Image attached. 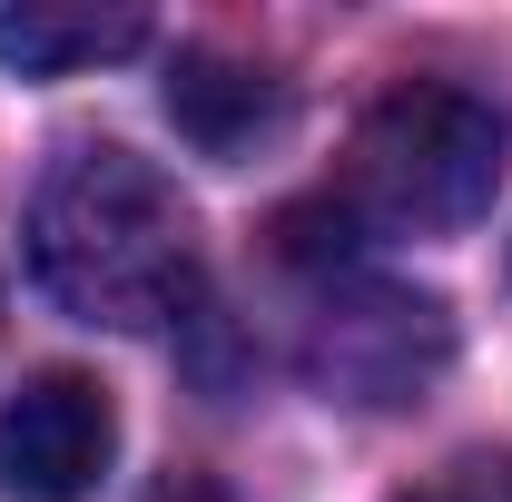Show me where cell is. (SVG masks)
<instances>
[{
    "mask_svg": "<svg viewBox=\"0 0 512 502\" xmlns=\"http://www.w3.org/2000/svg\"><path fill=\"white\" fill-rule=\"evenodd\" d=\"M30 276L79 325H178L197 306V217L178 178L119 138H79L30 197Z\"/></svg>",
    "mask_w": 512,
    "mask_h": 502,
    "instance_id": "1",
    "label": "cell"
},
{
    "mask_svg": "<svg viewBox=\"0 0 512 502\" xmlns=\"http://www.w3.org/2000/svg\"><path fill=\"white\" fill-rule=\"evenodd\" d=\"M512 168V119L463 89V79H404L384 89L355 148H345V217L355 227H384V237H453L473 227L493 188Z\"/></svg>",
    "mask_w": 512,
    "mask_h": 502,
    "instance_id": "2",
    "label": "cell"
},
{
    "mask_svg": "<svg viewBox=\"0 0 512 502\" xmlns=\"http://www.w3.org/2000/svg\"><path fill=\"white\" fill-rule=\"evenodd\" d=\"M453 365V315L424 286H384V276H345L325 286L316 325H306V384L325 404L355 414H404L424 404Z\"/></svg>",
    "mask_w": 512,
    "mask_h": 502,
    "instance_id": "3",
    "label": "cell"
},
{
    "mask_svg": "<svg viewBox=\"0 0 512 502\" xmlns=\"http://www.w3.org/2000/svg\"><path fill=\"white\" fill-rule=\"evenodd\" d=\"M119 463V404L79 365H40L0 404V502H89Z\"/></svg>",
    "mask_w": 512,
    "mask_h": 502,
    "instance_id": "4",
    "label": "cell"
},
{
    "mask_svg": "<svg viewBox=\"0 0 512 502\" xmlns=\"http://www.w3.org/2000/svg\"><path fill=\"white\" fill-rule=\"evenodd\" d=\"M158 99H168V128L188 138L197 158H217V168L256 158V148L286 128V109H296L276 69L237 60V50H207V40L168 60V89H158Z\"/></svg>",
    "mask_w": 512,
    "mask_h": 502,
    "instance_id": "5",
    "label": "cell"
},
{
    "mask_svg": "<svg viewBox=\"0 0 512 502\" xmlns=\"http://www.w3.org/2000/svg\"><path fill=\"white\" fill-rule=\"evenodd\" d=\"M148 40V10H69V0H10L0 10V60L20 79H69V69L128 60Z\"/></svg>",
    "mask_w": 512,
    "mask_h": 502,
    "instance_id": "6",
    "label": "cell"
},
{
    "mask_svg": "<svg viewBox=\"0 0 512 502\" xmlns=\"http://www.w3.org/2000/svg\"><path fill=\"white\" fill-rule=\"evenodd\" d=\"M444 502H512V453H483L444 483Z\"/></svg>",
    "mask_w": 512,
    "mask_h": 502,
    "instance_id": "7",
    "label": "cell"
}]
</instances>
